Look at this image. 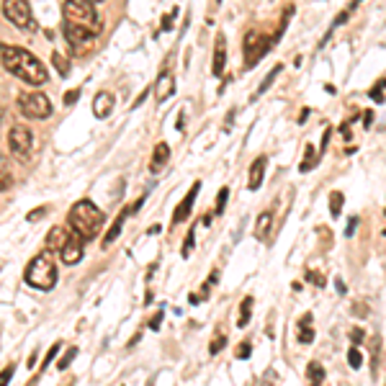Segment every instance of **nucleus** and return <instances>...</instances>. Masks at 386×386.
<instances>
[{
	"label": "nucleus",
	"instance_id": "obj_1",
	"mask_svg": "<svg viewBox=\"0 0 386 386\" xmlns=\"http://www.w3.org/2000/svg\"><path fill=\"white\" fill-rule=\"evenodd\" d=\"M0 62L11 75H16L18 80H23L26 85H44L49 80L47 68L41 65V60H36L28 49L14 47V44H0Z\"/></svg>",
	"mask_w": 386,
	"mask_h": 386
},
{
	"label": "nucleus",
	"instance_id": "obj_2",
	"mask_svg": "<svg viewBox=\"0 0 386 386\" xmlns=\"http://www.w3.org/2000/svg\"><path fill=\"white\" fill-rule=\"evenodd\" d=\"M70 227H73L82 240H93L103 227V211L93 201L82 198L70 209Z\"/></svg>",
	"mask_w": 386,
	"mask_h": 386
},
{
	"label": "nucleus",
	"instance_id": "obj_3",
	"mask_svg": "<svg viewBox=\"0 0 386 386\" xmlns=\"http://www.w3.org/2000/svg\"><path fill=\"white\" fill-rule=\"evenodd\" d=\"M23 281H26L31 289H39V291H52L57 284V263L52 260V252L44 250L28 263L26 273H23Z\"/></svg>",
	"mask_w": 386,
	"mask_h": 386
},
{
	"label": "nucleus",
	"instance_id": "obj_4",
	"mask_svg": "<svg viewBox=\"0 0 386 386\" xmlns=\"http://www.w3.org/2000/svg\"><path fill=\"white\" fill-rule=\"evenodd\" d=\"M62 14H65V23L80 26L95 36H98V31L103 28L101 16L95 14L93 3H88V0H65V3H62Z\"/></svg>",
	"mask_w": 386,
	"mask_h": 386
},
{
	"label": "nucleus",
	"instance_id": "obj_5",
	"mask_svg": "<svg viewBox=\"0 0 386 386\" xmlns=\"http://www.w3.org/2000/svg\"><path fill=\"white\" fill-rule=\"evenodd\" d=\"M18 109L26 119H34V122H44L52 116V101L41 90H31V93H21L18 98Z\"/></svg>",
	"mask_w": 386,
	"mask_h": 386
},
{
	"label": "nucleus",
	"instance_id": "obj_6",
	"mask_svg": "<svg viewBox=\"0 0 386 386\" xmlns=\"http://www.w3.org/2000/svg\"><path fill=\"white\" fill-rule=\"evenodd\" d=\"M3 16H6L16 28H21V31H34L36 28V21H34V14H31L28 0H3Z\"/></svg>",
	"mask_w": 386,
	"mask_h": 386
},
{
	"label": "nucleus",
	"instance_id": "obj_7",
	"mask_svg": "<svg viewBox=\"0 0 386 386\" xmlns=\"http://www.w3.org/2000/svg\"><path fill=\"white\" fill-rule=\"evenodd\" d=\"M8 147L14 152V157L18 160H26L31 155V149H34V132L26 127V124H16L11 129V134H8Z\"/></svg>",
	"mask_w": 386,
	"mask_h": 386
},
{
	"label": "nucleus",
	"instance_id": "obj_8",
	"mask_svg": "<svg viewBox=\"0 0 386 386\" xmlns=\"http://www.w3.org/2000/svg\"><path fill=\"white\" fill-rule=\"evenodd\" d=\"M273 41L268 39L265 34H260V31H250V34L245 36V68H255L257 62L263 60V55L271 49Z\"/></svg>",
	"mask_w": 386,
	"mask_h": 386
},
{
	"label": "nucleus",
	"instance_id": "obj_9",
	"mask_svg": "<svg viewBox=\"0 0 386 386\" xmlns=\"http://www.w3.org/2000/svg\"><path fill=\"white\" fill-rule=\"evenodd\" d=\"M82 252H85V240L77 235V232H68V240L62 245L60 257L65 265H77L82 260Z\"/></svg>",
	"mask_w": 386,
	"mask_h": 386
},
{
	"label": "nucleus",
	"instance_id": "obj_10",
	"mask_svg": "<svg viewBox=\"0 0 386 386\" xmlns=\"http://www.w3.org/2000/svg\"><path fill=\"white\" fill-rule=\"evenodd\" d=\"M65 39L75 49H88L95 41V34H90V31H85L80 26H73V23H65Z\"/></svg>",
	"mask_w": 386,
	"mask_h": 386
},
{
	"label": "nucleus",
	"instance_id": "obj_11",
	"mask_svg": "<svg viewBox=\"0 0 386 386\" xmlns=\"http://www.w3.org/2000/svg\"><path fill=\"white\" fill-rule=\"evenodd\" d=\"M198 191H201V183H193L191 186V191H188V196L183 198V201L178 203V209H176V214H173V224H183L186 219L191 217V209H193V203H196V196H198Z\"/></svg>",
	"mask_w": 386,
	"mask_h": 386
},
{
	"label": "nucleus",
	"instance_id": "obj_12",
	"mask_svg": "<svg viewBox=\"0 0 386 386\" xmlns=\"http://www.w3.org/2000/svg\"><path fill=\"white\" fill-rule=\"evenodd\" d=\"M173 90H176V80H173V75L168 73V70H163L160 73V77H157V85H155V98L160 103H165L173 95Z\"/></svg>",
	"mask_w": 386,
	"mask_h": 386
},
{
	"label": "nucleus",
	"instance_id": "obj_13",
	"mask_svg": "<svg viewBox=\"0 0 386 386\" xmlns=\"http://www.w3.org/2000/svg\"><path fill=\"white\" fill-rule=\"evenodd\" d=\"M111 111H114V95L106 93V90H101V93L93 98L95 119H106V116H111Z\"/></svg>",
	"mask_w": 386,
	"mask_h": 386
},
{
	"label": "nucleus",
	"instance_id": "obj_14",
	"mask_svg": "<svg viewBox=\"0 0 386 386\" xmlns=\"http://www.w3.org/2000/svg\"><path fill=\"white\" fill-rule=\"evenodd\" d=\"M265 168H268V157H257L255 163L250 165V181H247V188L250 191H257L263 186V178H265Z\"/></svg>",
	"mask_w": 386,
	"mask_h": 386
},
{
	"label": "nucleus",
	"instance_id": "obj_15",
	"mask_svg": "<svg viewBox=\"0 0 386 386\" xmlns=\"http://www.w3.org/2000/svg\"><path fill=\"white\" fill-rule=\"evenodd\" d=\"M170 157V147L165 142L155 144V152H152V160H149V173H160V170L165 168V163H168Z\"/></svg>",
	"mask_w": 386,
	"mask_h": 386
},
{
	"label": "nucleus",
	"instance_id": "obj_16",
	"mask_svg": "<svg viewBox=\"0 0 386 386\" xmlns=\"http://www.w3.org/2000/svg\"><path fill=\"white\" fill-rule=\"evenodd\" d=\"M65 240H68V230L65 227H52L47 235V245H44V250L49 252H60L62 245H65Z\"/></svg>",
	"mask_w": 386,
	"mask_h": 386
},
{
	"label": "nucleus",
	"instance_id": "obj_17",
	"mask_svg": "<svg viewBox=\"0 0 386 386\" xmlns=\"http://www.w3.org/2000/svg\"><path fill=\"white\" fill-rule=\"evenodd\" d=\"M127 217H129V211L124 209V211H119V217L114 219V224L109 227V232L103 235V247H109V245H114V240L122 235V230H124V222H127Z\"/></svg>",
	"mask_w": 386,
	"mask_h": 386
},
{
	"label": "nucleus",
	"instance_id": "obj_18",
	"mask_svg": "<svg viewBox=\"0 0 386 386\" xmlns=\"http://www.w3.org/2000/svg\"><path fill=\"white\" fill-rule=\"evenodd\" d=\"M227 41H224V36H217V47H214V65H211V73L217 75V77H222L224 73V60H227Z\"/></svg>",
	"mask_w": 386,
	"mask_h": 386
},
{
	"label": "nucleus",
	"instance_id": "obj_19",
	"mask_svg": "<svg viewBox=\"0 0 386 386\" xmlns=\"http://www.w3.org/2000/svg\"><path fill=\"white\" fill-rule=\"evenodd\" d=\"M271 227H273V211H263L260 217H257V224H255V237L257 240H268V235H271Z\"/></svg>",
	"mask_w": 386,
	"mask_h": 386
},
{
	"label": "nucleus",
	"instance_id": "obj_20",
	"mask_svg": "<svg viewBox=\"0 0 386 386\" xmlns=\"http://www.w3.org/2000/svg\"><path fill=\"white\" fill-rule=\"evenodd\" d=\"M299 343L301 345H309L314 340V330H312V314H304V317L299 319Z\"/></svg>",
	"mask_w": 386,
	"mask_h": 386
},
{
	"label": "nucleus",
	"instance_id": "obj_21",
	"mask_svg": "<svg viewBox=\"0 0 386 386\" xmlns=\"http://www.w3.org/2000/svg\"><path fill=\"white\" fill-rule=\"evenodd\" d=\"M309 381H312L314 386H319V384H325V368H322V363H309Z\"/></svg>",
	"mask_w": 386,
	"mask_h": 386
},
{
	"label": "nucleus",
	"instance_id": "obj_22",
	"mask_svg": "<svg viewBox=\"0 0 386 386\" xmlns=\"http://www.w3.org/2000/svg\"><path fill=\"white\" fill-rule=\"evenodd\" d=\"M52 62H55V68H57V73L62 75V77H68L70 75V68H73V65H70V60L65 55H60V52H55V55H52Z\"/></svg>",
	"mask_w": 386,
	"mask_h": 386
},
{
	"label": "nucleus",
	"instance_id": "obj_23",
	"mask_svg": "<svg viewBox=\"0 0 386 386\" xmlns=\"http://www.w3.org/2000/svg\"><path fill=\"white\" fill-rule=\"evenodd\" d=\"M317 163H319V157L317 152H314V147H306V160L299 165V170H301V173H309V170L317 168Z\"/></svg>",
	"mask_w": 386,
	"mask_h": 386
},
{
	"label": "nucleus",
	"instance_id": "obj_24",
	"mask_svg": "<svg viewBox=\"0 0 386 386\" xmlns=\"http://www.w3.org/2000/svg\"><path fill=\"white\" fill-rule=\"evenodd\" d=\"M281 70H284V68H281V65H276V68H273V73L268 75V77H265L263 82H260V88L255 90V95H252V98H260V95H263L265 90L271 88V85H273V80H276V75H281Z\"/></svg>",
	"mask_w": 386,
	"mask_h": 386
},
{
	"label": "nucleus",
	"instance_id": "obj_25",
	"mask_svg": "<svg viewBox=\"0 0 386 386\" xmlns=\"http://www.w3.org/2000/svg\"><path fill=\"white\" fill-rule=\"evenodd\" d=\"M250 314H252V299H250V296H245V299H242V306H240V319H237V325H240V327L247 325V319H250Z\"/></svg>",
	"mask_w": 386,
	"mask_h": 386
},
{
	"label": "nucleus",
	"instance_id": "obj_26",
	"mask_svg": "<svg viewBox=\"0 0 386 386\" xmlns=\"http://www.w3.org/2000/svg\"><path fill=\"white\" fill-rule=\"evenodd\" d=\"M340 211H343V193L335 191V193H330V214L332 217H340Z\"/></svg>",
	"mask_w": 386,
	"mask_h": 386
},
{
	"label": "nucleus",
	"instance_id": "obj_27",
	"mask_svg": "<svg viewBox=\"0 0 386 386\" xmlns=\"http://www.w3.org/2000/svg\"><path fill=\"white\" fill-rule=\"evenodd\" d=\"M75 355H77V348H68V353H65V355L57 360V368H60V371H65V368H68L70 363L75 360Z\"/></svg>",
	"mask_w": 386,
	"mask_h": 386
},
{
	"label": "nucleus",
	"instance_id": "obj_28",
	"mask_svg": "<svg viewBox=\"0 0 386 386\" xmlns=\"http://www.w3.org/2000/svg\"><path fill=\"white\" fill-rule=\"evenodd\" d=\"M348 363H350V368H360V363H363V355H360L358 348H350V350H348Z\"/></svg>",
	"mask_w": 386,
	"mask_h": 386
},
{
	"label": "nucleus",
	"instance_id": "obj_29",
	"mask_svg": "<svg viewBox=\"0 0 386 386\" xmlns=\"http://www.w3.org/2000/svg\"><path fill=\"white\" fill-rule=\"evenodd\" d=\"M384 88H386V77H384V80L376 82V88L371 90V98H373V101H376V103L384 101Z\"/></svg>",
	"mask_w": 386,
	"mask_h": 386
},
{
	"label": "nucleus",
	"instance_id": "obj_30",
	"mask_svg": "<svg viewBox=\"0 0 386 386\" xmlns=\"http://www.w3.org/2000/svg\"><path fill=\"white\" fill-rule=\"evenodd\" d=\"M227 198H230V188H222V191H219V196H217V214H224Z\"/></svg>",
	"mask_w": 386,
	"mask_h": 386
},
{
	"label": "nucleus",
	"instance_id": "obj_31",
	"mask_svg": "<svg viewBox=\"0 0 386 386\" xmlns=\"http://www.w3.org/2000/svg\"><path fill=\"white\" fill-rule=\"evenodd\" d=\"M57 353H60V343H55V345H52V348L47 350V355H44V363H41V371H44V368H47L49 363H52V360H55Z\"/></svg>",
	"mask_w": 386,
	"mask_h": 386
},
{
	"label": "nucleus",
	"instance_id": "obj_32",
	"mask_svg": "<svg viewBox=\"0 0 386 386\" xmlns=\"http://www.w3.org/2000/svg\"><path fill=\"white\" fill-rule=\"evenodd\" d=\"M224 345H227V338H224V335H217V338H214V343H211L209 353H211V355H217V353L222 350Z\"/></svg>",
	"mask_w": 386,
	"mask_h": 386
},
{
	"label": "nucleus",
	"instance_id": "obj_33",
	"mask_svg": "<svg viewBox=\"0 0 386 386\" xmlns=\"http://www.w3.org/2000/svg\"><path fill=\"white\" fill-rule=\"evenodd\" d=\"M193 240H196V230H191V232H188V240H186L183 250H181V255H183V257H188V255H191V250H193Z\"/></svg>",
	"mask_w": 386,
	"mask_h": 386
},
{
	"label": "nucleus",
	"instance_id": "obj_34",
	"mask_svg": "<svg viewBox=\"0 0 386 386\" xmlns=\"http://www.w3.org/2000/svg\"><path fill=\"white\" fill-rule=\"evenodd\" d=\"M306 278H309V281H312V284H314V286H319V289H322V286H325V284H327L325 278L319 276V273H314V271H309V273H306Z\"/></svg>",
	"mask_w": 386,
	"mask_h": 386
},
{
	"label": "nucleus",
	"instance_id": "obj_35",
	"mask_svg": "<svg viewBox=\"0 0 386 386\" xmlns=\"http://www.w3.org/2000/svg\"><path fill=\"white\" fill-rule=\"evenodd\" d=\"M330 136H332V129H325V136H322V147H319V155H325L327 152V144H330Z\"/></svg>",
	"mask_w": 386,
	"mask_h": 386
},
{
	"label": "nucleus",
	"instance_id": "obj_36",
	"mask_svg": "<svg viewBox=\"0 0 386 386\" xmlns=\"http://www.w3.org/2000/svg\"><path fill=\"white\" fill-rule=\"evenodd\" d=\"M250 353H252V345H250V343H242V345L237 348V358H247Z\"/></svg>",
	"mask_w": 386,
	"mask_h": 386
},
{
	"label": "nucleus",
	"instance_id": "obj_37",
	"mask_svg": "<svg viewBox=\"0 0 386 386\" xmlns=\"http://www.w3.org/2000/svg\"><path fill=\"white\" fill-rule=\"evenodd\" d=\"M47 214V206H41V209H34L31 214H28V222H39V217H44Z\"/></svg>",
	"mask_w": 386,
	"mask_h": 386
},
{
	"label": "nucleus",
	"instance_id": "obj_38",
	"mask_svg": "<svg viewBox=\"0 0 386 386\" xmlns=\"http://www.w3.org/2000/svg\"><path fill=\"white\" fill-rule=\"evenodd\" d=\"M14 371H16V366H8L6 371L0 373V384H8V381H11V376H14Z\"/></svg>",
	"mask_w": 386,
	"mask_h": 386
},
{
	"label": "nucleus",
	"instance_id": "obj_39",
	"mask_svg": "<svg viewBox=\"0 0 386 386\" xmlns=\"http://www.w3.org/2000/svg\"><path fill=\"white\" fill-rule=\"evenodd\" d=\"M355 227H358V219H350V224L345 227V235H348V237H353V235H355Z\"/></svg>",
	"mask_w": 386,
	"mask_h": 386
},
{
	"label": "nucleus",
	"instance_id": "obj_40",
	"mask_svg": "<svg viewBox=\"0 0 386 386\" xmlns=\"http://www.w3.org/2000/svg\"><path fill=\"white\" fill-rule=\"evenodd\" d=\"M360 340H363V330H360V327H355V330H353V343L358 345Z\"/></svg>",
	"mask_w": 386,
	"mask_h": 386
},
{
	"label": "nucleus",
	"instance_id": "obj_41",
	"mask_svg": "<svg viewBox=\"0 0 386 386\" xmlns=\"http://www.w3.org/2000/svg\"><path fill=\"white\" fill-rule=\"evenodd\" d=\"M77 95H80V90H70L68 98H65V103H75L77 101Z\"/></svg>",
	"mask_w": 386,
	"mask_h": 386
},
{
	"label": "nucleus",
	"instance_id": "obj_42",
	"mask_svg": "<svg viewBox=\"0 0 386 386\" xmlns=\"http://www.w3.org/2000/svg\"><path fill=\"white\" fill-rule=\"evenodd\" d=\"M160 322H163V312H160V314H155V319H152V322H149V327H152V330H157V327H160Z\"/></svg>",
	"mask_w": 386,
	"mask_h": 386
},
{
	"label": "nucleus",
	"instance_id": "obj_43",
	"mask_svg": "<svg viewBox=\"0 0 386 386\" xmlns=\"http://www.w3.org/2000/svg\"><path fill=\"white\" fill-rule=\"evenodd\" d=\"M335 289H338V294H345V284H343V278H335Z\"/></svg>",
	"mask_w": 386,
	"mask_h": 386
},
{
	"label": "nucleus",
	"instance_id": "obj_44",
	"mask_svg": "<svg viewBox=\"0 0 386 386\" xmlns=\"http://www.w3.org/2000/svg\"><path fill=\"white\" fill-rule=\"evenodd\" d=\"M201 224H203V227H209V224H211V217H209V214H203V217H201Z\"/></svg>",
	"mask_w": 386,
	"mask_h": 386
},
{
	"label": "nucleus",
	"instance_id": "obj_45",
	"mask_svg": "<svg viewBox=\"0 0 386 386\" xmlns=\"http://www.w3.org/2000/svg\"><path fill=\"white\" fill-rule=\"evenodd\" d=\"M363 116H366V127H371V122H373V114H371V111H366V114H363Z\"/></svg>",
	"mask_w": 386,
	"mask_h": 386
},
{
	"label": "nucleus",
	"instance_id": "obj_46",
	"mask_svg": "<svg viewBox=\"0 0 386 386\" xmlns=\"http://www.w3.org/2000/svg\"><path fill=\"white\" fill-rule=\"evenodd\" d=\"M88 3H93V6H95V3H103V0H88Z\"/></svg>",
	"mask_w": 386,
	"mask_h": 386
}]
</instances>
